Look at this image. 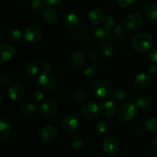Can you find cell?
Wrapping results in <instances>:
<instances>
[{
    "label": "cell",
    "instance_id": "obj_10",
    "mask_svg": "<svg viewBox=\"0 0 157 157\" xmlns=\"http://www.w3.org/2000/svg\"><path fill=\"white\" fill-rule=\"evenodd\" d=\"M58 110V104L55 100L48 99L43 101L40 105V110L45 116H52Z\"/></svg>",
    "mask_w": 157,
    "mask_h": 157
},
{
    "label": "cell",
    "instance_id": "obj_38",
    "mask_svg": "<svg viewBox=\"0 0 157 157\" xmlns=\"http://www.w3.org/2000/svg\"><path fill=\"white\" fill-rule=\"evenodd\" d=\"M0 81H1V83L2 84V85L4 86H9L12 84V79H11L10 77L7 75H5V74L1 75Z\"/></svg>",
    "mask_w": 157,
    "mask_h": 157
},
{
    "label": "cell",
    "instance_id": "obj_3",
    "mask_svg": "<svg viewBox=\"0 0 157 157\" xmlns=\"http://www.w3.org/2000/svg\"><path fill=\"white\" fill-rule=\"evenodd\" d=\"M37 83L40 88L46 91H51L55 87V81L48 70L43 69L42 72L37 79Z\"/></svg>",
    "mask_w": 157,
    "mask_h": 157
},
{
    "label": "cell",
    "instance_id": "obj_28",
    "mask_svg": "<svg viewBox=\"0 0 157 157\" xmlns=\"http://www.w3.org/2000/svg\"><path fill=\"white\" fill-rule=\"evenodd\" d=\"M145 127L150 133H157V117L149 118L146 121Z\"/></svg>",
    "mask_w": 157,
    "mask_h": 157
},
{
    "label": "cell",
    "instance_id": "obj_18",
    "mask_svg": "<svg viewBox=\"0 0 157 157\" xmlns=\"http://www.w3.org/2000/svg\"><path fill=\"white\" fill-rule=\"evenodd\" d=\"M117 104L113 101H106L102 105V112L107 117H113L117 113Z\"/></svg>",
    "mask_w": 157,
    "mask_h": 157
},
{
    "label": "cell",
    "instance_id": "obj_8",
    "mask_svg": "<svg viewBox=\"0 0 157 157\" xmlns=\"http://www.w3.org/2000/svg\"><path fill=\"white\" fill-rule=\"evenodd\" d=\"M104 151L109 156L117 154L119 150V142L117 139L113 136H108L104 138L102 143Z\"/></svg>",
    "mask_w": 157,
    "mask_h": 157
},
{
    "label": "cell",
    "instance_id": "obj_40",
    "mask_svg": "<svg viewBox=\"0 0 157 157\" xmlns=\"http://www.w3.org/2000/svg\"><path fill=\"white\" fill-rule=\"evenodd\" d=\"M149 58L153 63H157V48L152 49L149 53Z\"/></svg>",
    "mask_w": 157,
    "mask_h": 157
},
{
    "label": "cell",
    "instance_id": "obj_5",
    "mask_svg": "<svg viewBox=\"0 0 157 157\" xmlns=\"http://www.w3.org/2000/svg\"><path fill=\"white\" fill-rule=\"evenodd\" d=\"M136 113V107L133 103H124L118 110L120 119L125 123L130 122L133 120Z\"/></svg>",
    "mask_w": 157,
    "mask_h": 157
},
{
    "label": "cell",
    "instance_id": "obj_30",
    "mask_svg": "<svg viewBox=\"0 0 157 157\" xmlns=\"http://www.w3.org/2000/svg\"><path fill=\"white\" fill-rule=\"evenodd\" d=\"M101 53H102L103 56L106 57V58H109L111 56L113 53V48L112 44L110 43H104L101 47Z\"/></svg>",
    "mask_w": 157,
    "mask_h": 157
},
{
    "label": "cell",
    "instance_id": "obj_13",
    "mask_svg": "<svg viewBox=\"0 0 157 157\" xmlns=\"http://www.w3.org/2000/svg\"><path fill=\"white\" fill-rule=\"evenodd\" d=\"M152 79L147 74H140L133 81V85L138 90H146L151 85Z\"/></svg>",
    "mask_w": 157,
    "mask_h": 157
},
{
    "label": "cell",
    "instance_id": "obj_41",
    "mask_svg": "<svg viewBox=\"0 0 157 157\" xmlns=\"http://www.w3.org/2000/svg\"><path fill=\"white\" fill-rule=\"evenodd\" d=\"M148 72L150 75H157V64H153L148 69Z\"/></svg>",
    "mask_w": 157,
    "mask_h": 157
},
{
    "label": "cell",
    "instance_id": "obj_15",
    "mask_svg": "<svg viewBox=\"0 0 157 157\" xmlns=\"http://www.w3.org/2000/svg\"><path fill=\"white\" fill-rule=\"evenodd\" d=\"M63 20H64V23L66 27L69 28V29H75L79 27L81 25V19L79 18V17L75 14L71 13V12L65 14Z\"/></svg>",
    "mask_w": 157,
    "mask_h": 157
},
{
    "label": "cell",
    "instance_id": "obj_1",
    "mask_svg": "<svg viewBox=\"0 0 157 157\" xmlns=\"http://www.w3.org/2000/svg\"><path fill=\"white\" fill-rule=\"evenodd\" d=\"M153 38L147 32L137 34L132 41L133 49L137 53H147L153 45Z\"/></svg>",
    "mask_w": 157,
    "mask_h": 157
},
{
    "label": "cell",
    "instance_id": "obj_17",
    "mask_svg": "<svg viewBox=\"0 0 157 157\" xmlns=\"http://www.w3.org/2000/svg\"><path fill=\"white\" fill-rule=\"evenodd\" d=\"M89 21L94 25H102L105 15L99 9H93L88 14Z\"/></svg>",
    "mask_w": 157,
    "mask_h": 157
},
{
    "label": "cell",
    "instance_id": "obj_6",
    "mask_svg": "<svg viewBox=\"0 0 157 157\" xmlns=\"http://www.w3.org/2000/svg\"><path fill=\"white\" fill-rule=\"evenodd\" d=\"M79 127V122L75 116L68 114L63 118L61 121V129L66 134L76 133Z\"/></svg>",
    "mask_w": 157,
    "mask_h": 157
},
{
    "label": "cell",
    "instance_id": "obj_16",
    "mask_svg": "<svg viewBox=\"0 0 157 157\" xmlns=\"http://www.w3.org/2000/svg\"><path fill=\"white\" fill-rule=\"evenodd\" d=\"M12 127L11 124L6 118L2 117L0 118V140H5L8 139L11 134Z\"/></svg>",
    "mask_w": 157,
    "mask_h": 157
},
{
    "label": "cell",
    "instance_id": "obj_36",
    "mask_svg": "<svg viewBox=\"0 0 157 157\" xmlns=\"http://www.w3.org/2000/svg\"><path fill=\"white\" fill-rule=\"evenodd\" d=\"M114 35L119 38H124L125 36V30H124V27L121 25H118L115 27Z\"/></svg>",
    "mask_w": 157,
    "mask_h": 157
},
{
    "label": "cell",
    "instance_id": "obj_39",
    "mask_svg": "<svg viewBox=\"0 0 157 157\" xmlns=\"http://www.w3.org/2000/svg\"><path fill=\"white\" fill-rule=\"evenodd\" d=\"M135 0H117V4L122 8L129 7V6H132Z\"/></svg>",
    "mask_w": 157,
    "mask_h": 157
},
{
    "label": "cell",
    "instance_id": "obj_44",
    "mask_svg": "<svg viewBox=\"0 0 157 157\" xmlns=\"http://www.w3.org/2000/svg\"><path fill=\"white\" fill-rule=\"evenodd\" d=\"M153 144L155 147H157V135L153 138Z\"/></svg>",
    "mask_w": 157,
    "mask_h": 157
},
{
    "label": "cell",
    "instance_id": "obj_27",
    "mask_svg": "<svg viewBox=\"0 0 157 157\" xmlns=\"http://www.w3.org/2000/svg\"><path fill=\"white\" fill-rule=\"evenodd\" d=\"M135 104L139 108L143 110H147L150 108L151 106V101L147 98H135Z\"/></svg>",
    "mask_w": 157,
    "mask_h": 157
},
{
    "label": "cell",
    "instance_id": "obj_43",
    "mask_svg": "<svg viewBox=\"0 0 157 157\" xmlns=\"http://www.w3.org/2000/svg\"><path fill=\"white\" fill-rule=\"evenodd\" d=\"M44 1L46 4L49 5V6H54V5L58 4L60 0H44Z\"/></svg>",
    "mask_w": 157,
    "mask_h": 157
},
{
    "label": "cell",
    "instance_id": "obj_31",
    "mask_svg": "<svg viewBox=\"0 0 157 157\" xmlns=\"http://www.w3.org/2000/svg\"><path fill=\"white\" fill-rule=\"evenodd\" d=\"M71 145L74 150H79L82 149L83 146H84V142L79 136H74L71 140Z\"/></svg>",
    "mask_w": 157,
    "mask_h": 157
},
{
    "label": "cell",
    "instance_id": "obj_34",
    "mask_svg": "<svg viewBox=\"0 0 157 157\" xmlns=\"http://www.w3.org/2000/svg\"><path fill=\"white\" fill-rule=\"evenodd\" d=\"M96 130L100 134H105L107 132V130H108V127H107V124L105 122L99 121L96 124Z\"/></svg>",
    "mask_w": 157,
    "mask_h": 157
},
{
    "label": "cell",
    "instance_id": "obj_19",
    "mask_svg": "<svg viewBox=\"0 0 157 157\" xmlns=\"http://www.w3.org/2000/svg\"><path fill=\"white\" fill-rule=\"evenodd\" d=\"M94 37L97 41H102L104 40H109L112 38L111 34L109 30L104 28H96L93 32Z\"/></svg>",
    "mask_w": 157,
    "mask_h": 157
},
{
    "label": "cell",
    "instance_id": "obj_9",
    "mask_svg": "<svg viewBox=\"0 0 157 157\" xmlns=\"http://www.w3.org/2000/svg\"><path fill=\"white\" fill-rule=\"evenodd\" d=\"M81 115L86 120L95 119L99 113V107L95 103L89 102L84 104L81 108Z\"/></svg>",
    "mask_w": 157,
    "mask_h": 157
},
{
    "label": "cell",
    "instance_id": "obj_23",
    "mask_svg": "<svg viewBox=\"0 0 157 157\" xmlns=\"http://www.w3.org/2000/svg\"><path fill=\"white\" fill-rule=\"evenodd\" d=\"M21 113L23 116L27 117H34L37 113V107L35 104H26L21 107Z\"/></svg>",
    "mask_w": 157,
    "mask_h": 157
},
{
    "label": "cell",
    "instance_id": "obj_14",
    "mask_svg": "<svg viewBox=\"0 0 157 157\" xmlns=\"http://www.w3.org/2000/svg\"><path fill=\"white\" fill-rule=\"evenodd\" d=\"M15 53V48L9 44H2L0 46V61L6 63L10 61Z\"/></svg>",
    "mask_w": 157,
    "mask_h": 157
},
{
    "label": "cell",
    "instance_id": "obj_24",
    "mask_svg": "<svg viewBox=\"0 0 157 157\" xmlns=\"http://www.w3.org/2000/svg\"><path fill=\"white\" fill-rule=\"evenodd\" d=\"M25 70L29 75H36L39 72L40 67L38 62L35 61H30L27 62L25 65Z\"/></svg>",
    "mask_w": 157,
    "mask_h": 157
},
{
    "label": "cell",
    "instance_id": "obj_25",
    "mask_svg": "<svg viewBox=\"0 0 157 157\" xmlns=\"http://www.w3.org/2000/svg\"><path fill=\"white\" fill-rule=\"evenodd\" d=\"M21 37H22L21 32L15 28L9 29L7 32L8 39L12 42H18L21 39Z\"/></svg>",
    "mask_w": 157,
    "mask_h": 157
},
{
    "label": "cell",
    "instance_id": "obj_29",
    "mask_svg": "<svg viewBox=\"0 0 157 157\" xmlns=\"http://www.w3.org/2000/svg\"><path fill=\"white\" fill-rule=\"evenodd\" d=\"M98 67L95 64H91L84 70V75L88 78H94L98 74Z\"/></svg>",
    "mask_w": 157,
    "mask_h": 157
},
{
    "label": "cell",
    "instance_id": "obj_37",
    "mask_svg": "<svg viewBox=\"0 0 157 157\" xmlns=\"http://www.w3.org/2000/svg\"><path fill=\"white\" fill-rule=\"evenodd\" d=\"M33 99L37 103L41 102L42 100L44 99V94H43V92L40 90H35V92L33 93Z\"/></svg>",
    "mask_w": 157,
    "mask_h": 157
},
{
    "label": "cell",
    "instance_id": "obj_12",
    "mask_svg": "<svg viewBox=\"0 0 157 157\" xmlns=\"http://www.w3.org/2000/svg\"><path fill=\"white\" fill-rule=\"evenodd\" d=\"M57 133H58V131H57L56 127L55 126L48 124V125L44 126L41 129L40 136H41V140L43 141L46 143H49L53 141L56 138Z\"/></svg>",
    "mask_w": 157,
    "mask_h": 157
},
{
    "label": "cell",
    "instance_id": "obj_33",
    "mask_svg": "<svg viewBox=\"0 0 157 157\" xmlns=\"http://www.w3.org/2000/svg\"><path fill=\"white\" fill-rule=\"evenodd\" d=\"M102 25L104 29L109 30L112 27H113V25H115V18L112 15H107V16H105Z\"/></svg>",
    "mask_w": 157,
    "mask_h": 157
},
{
    "label": "cell",
    "instance_id": "obj_11",
    "mask_svg": "<svg viewBox=\"0 0 157 157\" xmlns=\"http://www.w3.org/2000/svg\"><path fill=\"white\" fill-rule=\"evenodd\" d=\"M7 94L11 100L15 101H21L25 96V90L20 84H13L7 90Z\"/></svg>",
    "mask_w": 157,
    "mask_h": 157
},
{
    "label": "cell",
    "instance_id": "obj_2",
    "mask_svg": "<svg viewBox=\"0 0 157 157\" xmlns=\"http://www.w3.org/2000/svg\"><path fill=\"white\" fill-rule=\"evenodd\" d=\"M91 92L94 98L102 100L110 96L111 88L104 80H97L92 84Z\"/></svg>",
    "mask_w": 157,
    "mask_h": 157
},
{
    "label": "cell",
    "instance_id": "obj_21",
    "mask_svg": "<svg viewBox=\"0 0 157 157\" xmlns=\"http://www.w3.org/2000/svg\"><path fill=\"white\" fill-rule=\"evenodd\" d=\"M145 14L150 22H157V6L156 4L149 5L146 9Z\"/></svg>",
    "mask_w": 157,
    "mask_h": 157
},
{
    "label": "cell",
    "instance_id": "obj_4",
    "mask_svg": "<svg viewBox=\"0 0 157 157\" xmlns=\"http://www.w3.org/2000/svg\"><path fill=\"white\" fill-rule=\"evenodd\" d=\"M42 29L38 25H32L26 28L24 32V38L28 43L35 44L38 42L42 37Z\"/></svg>",
    "mask_w": 157,
    "mask_h": 157
},
{
    "label": "cell",
    "instance_id": "obj_26",
    "mask_svg": "<svg viewBox=\"0 0 157 157\" xmlns=\"http://www.w3.org/2000/svg\"><path fill=\"white\" fill-rule=\"evenodd\" d=\"M129 94H130V91L128 90V89H127L126 87H118L117 89L115 90L112 98L113 99L122 101V100L126 99L129 96Z\"/></svg>",
    "mask_w": 157,
    "mask_h": 157
},
{
    "label": "cell",
    "instance_id": "obj_32",
    "mask_svg": "<svg viewBox=\"0 0 157 157\" xmlns=\"http://www.w3.org/2000/svg\"><path fill=\"white\" fill-rule=\"evenodd\" d=\"M44 8V2L42 0H33L30 5L31 10L33 12H39Z\"/></svg>",
    "mask_w": 157,
    "mask_h": 157
},
{
    "label": "cell",
    "instance_id": "obj_35",
    "mask_svg": "<svg viewBox=\"0 0 157 157\" xmlns=\"http://www.w3.org/2000/svg\"><path fill=\"white\" fill-rule=\"evenodd\" d=\"M75 99L78 103L85 102L86 100L87 99V92L83 90H79L75 94Z\"/></svg>",
    "mask_w": 157,
    "mask_h": 157
},
{
    "label": "cell",
    "instance_id": "obj_7",
    "mask_svg": "<svg viewBox=\"0 0 157 157\" xmlns=\"http://www.w3.org/2000/svg\"><path fill=\"white\" fill-rule=\"evenodd\" d=\"M144 22V19L142 15L138 13H133L127 15L124 18V25L128 29L131 31L137 30L140 29Z\"/></svg>",
    "mask_w": 157,
    "mask_h": 157
},
{
    "label": "cell",
    "instance_id": "obj_20",
    "mask_svg": "<svg viewBox=\"0 0 157 157\" xmlns=\"http://www.w3.org/2000/svg\"><path fill=\"white\" fill-rule=\"evenodd\" d=\"M43 18L49 24H55L58 20V12L55 9L48 6L43 12Z\"/></svg>",
    "mask_w": 157,
    "mask_h": 157
},
{
    "label": "cell",
    "instance_id": "obj_22",
    "mask_svg": "<svg viewBox=\"0 0 157 157\" xmlns=\"http://www.w3.org/2000/svg\"><path fill=\"white\" fill-rule=\"evenodd\" d=\"M71 61L76 67H82L85 63V57L81 52H74L71 57Z\"/></svg>",
    "mask_w": 157,
    "mask_h": 157
},
{
    "label": "cell",
    "instance_id": "obj_42",
    "mask_svg": "<svg viewBox=\"0 0 157 157\" xmlns=\"http://www.w3.org/2000/svg\"><path fill=\"white\" fill-rule=\"evenodd\" d=\"M42 66L44 70L51 71V69H52V64H51V63L48 62V61H44V62H43Z\"/></svg>",
    "mask_w": 157,
    "mask_h": 157
}]
</instances>
